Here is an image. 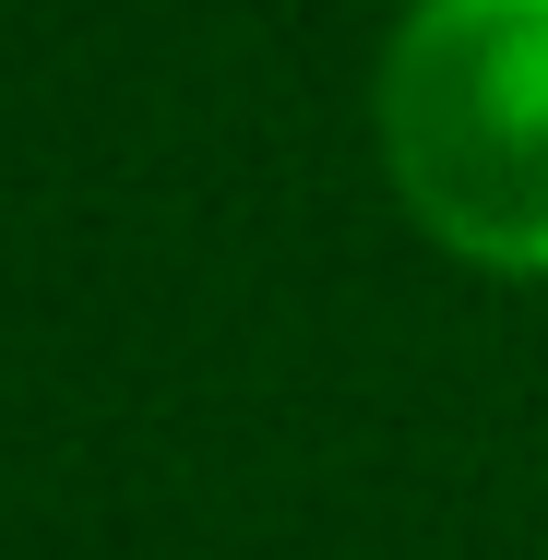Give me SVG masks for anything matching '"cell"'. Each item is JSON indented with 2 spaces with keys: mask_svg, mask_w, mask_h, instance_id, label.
<instances>
[{
  "mask_svg": "<svg viewBox=\"0 0 548 560\" xmlns=\"http://www.w3.org/2000/svg\"><path fill=\"white\" fill-rule=\"evenodd\" d=\"M406 215L489 275H548V0H418L382 48Z\"/></svg>",
  "mask_w": 548,
  "mask_h": 560,
  "instance_id": "cell-1",
  "label": "cell"
}]
</instances>
